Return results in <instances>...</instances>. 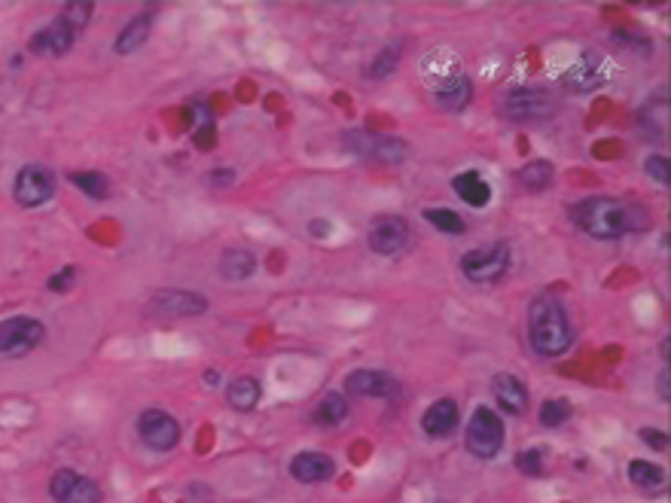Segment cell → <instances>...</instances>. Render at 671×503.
Masks as SVG:
<instances>
[{
  "label": "cell",
  "instance_id": "4",
  "mask_svg": "<svg viewBox=\"0 0 671 503\" xmlns=\"http://www.w3.org/2000/svg\"><path fill=\"white\" fill-rule=\"evenodd\" d=\"M504 449V421L488 409L479 406L467 424V452L479 461H492Z\"/></svg>",
  "mask_w": 671,
  "mask_h": 503
},
{
  "label": "cell",
  "instance_id": "37",
  "mask_svg": "<svg viewBox=\"0 0 671 503\" xmlns=\"http://www.w3.org/2000/svg\"><path fill=\"white\" fill-rule=\"evenodd\" d=\"M214 183H232L229 168H214Z\"/></svg>",
  "mask_w": 671,
  "mask_h": 503
},
{
  "label": "cell",
  "instance_id": "6",
  "mask_svg": "<svg viewBox=\"0 0 671 503\" xmlns=\"http://www.w3.org/2000/svg\"><path fill=\"white\" fill-rule=\"evenodd\" d=\"M43 339H46V327L34 318H25V314L0 324V354L7 357H25Z\"/></svg>",
  "mask_w": 671,
  "mask_h": 503
},
{
  "label": "cell",
  "instance_id": "1",
  "mask_svg": "<svg viewBox=\"0 0 671 503\" xmlns=\"http://www.w3.org/2000/svg\"><path fill=\"white\" fill-rule=\"evenodd\" d=\"M568 214L577 229H583L586 235L598 241H614V238H623L626 232H638L650 226L647 208L626 199H607V196L583 199Z\"/></svg>",
  "mask_w": 671,
  "mask_h": 503
},
{
  "label": "cell",
  "instance_id": "21",
  "mask_svg": "<svg viewBox=\"0 0 671 503\" xmlns=\"http://www.w3.org/2000/svg\"><path fill=\"white\" fill-rule=\"evenodd\" d=\"M254 269H257V260L251 250H244V247H229L220 257V275L226 281H244L254 275Z\"/></svg>",
  "mask_w": 671,
  "mask_h": 503
},
{
  "label": "cell",
  "instance_id": "3",
  "mask_svg": "<svg viewBox=\"0 0 671 503\" xmlns=\"http://www.w3.org/2000/svg\"><path fill=\"white\" fill-rule=\"evenodd\" d=\"M510 269V244H482L461 257V272L470 284H495Z\"/></svg>",
  "mask_w": 671,
  "mask_h": 503
},
{
  "label": "cell",
  "instance_id": "20",
  "mask_svg": "<svg viewBox=\"0 0 671 503\" xmlns=\"http://www.w3.org/2000/svg\"><path fill=\"white\" fill-rule=\"evenodd\" d=\"M150 31H153V16L150 13L135 16L126 28L116 34V55H132L135 49H141L147 43Z\"/></svg>",
  "mask_w": 671,
  "mask_h": 503
},
{
  "label": "cell",
  "instance_id": "38",
  "mask_svg": "<svg viewBox=\"0 0 671 503\" xmlns=\"http://www.w3.org/2000/svg\"><path fill=\"white\" fill-rule=\"evenodd\" d=\"M312 232H315V235H327V232H330V226H327V223H318V220H315V223H312Z\"/></svg>",
  "mask_w": 671,
  "mask_h": 503
},
{
  "label": "cell",
  "instance_id": "30",
  "mask_svg": "<svg viewBox=\"0 0 671 503\" xmlns=\"http://www.w3.org/2000/svg\"><path fill=\"white\" fill-rule=\"evenodd\" d=\"M571 418V403L568 400H546L540 406V424L543 427H562Z\"/></svg>",
  "mask_w": 671,
  "mask_h": 503
},
{
  "label": "cell",
  "instance_id": "26",
  "mask_svg": "<svg viewBox=\"0 0 671 503\" xmlns=\"http://www.w3.org/2000/svg\"><path fill=\"white\" fill-rule=\"evenodd\" d=\"M345 418H348V400L342 394H327L315 406V424H321V427H336Z\"/></svg>",
  "mask_w": 671,
  "mask_h": 503
},
{
  "label": "cell",
  "instance_id": "8",
  "mask_svg": "<svg viewBox=\"0 0 671 503\" xmlns=\"http://www.w3.org/2000/svg\"><path fill=\"white\" fill-rule=\"evenodd\" d=\"M345 150L370 159V162H382V165H397L409 153L403 141L385 138V135H370V132H348L345 135Z\"/></svg>",
  "mask_w": 671,
  "mask_h": 503
},
{
  "label": "cell",
  "instance_id": "12",
  "mask_svg": "<svg viewBox=\"0 0 671 503\" xmlns=\"http://www.w3.org/2000/svg\"><path fill=\"white\" fill-rule=\"evenodd\" d=\"M412 232H409V223L403 217H376L373 226H370V235H366V241H370V247L376 250V254L382 257H394L400 254V250L409 244Z\"/></svg>",
  "mask_w": 671,
  "mask_h": 503
},
{
  "label": "cell",
  "instance_id": "32",
  "mask_svg": "<svg viewBox=\"0 0 671 503\" xmlns=\"http://www.w3.org/2000/svg\"><path fill=\"white\" fill-rule=\"evenodd\" d=\"M671 162H668V156H662V153H653V156H647V162H644V171L656 180V183H671Z\"/></svg>",
  "mask_w": 671,
  "mask_h": 503
},
{
  "label": "cell",
  "instance_id": "35",
  "mask_svg": "<svg viewBox=\"0 0 671 503\" xmlns=\"http://www.w3.org/2000/svg\"><path fill=\"white\" fill-rule=\"evenodd\" d=\"M74 278H77V266H65L58 275H52L49 278V290H55V293H65L71 284H74Z\"/></svg>",
  "mask_w": 671,
  "mask_h": 503
},
{
  "label": "cell",
  "instance_id": "36",
  "mask_svg": "<svg viewBox=\"0 0 671 503\" xmlns=\"http://www.w3.org/2000/svg\"><path fill=\"white\" fill-rule=\"evenodd\" d=\"M659 397H662L665 403L671 400V394H668V369H662V372H659Z\"/></svg>",
  "mask_w": 671,
  "mask_h": 503
},
{
  "label": "cell",
  "instance_id": "27",
  "mask_svg": "<svg viewBox=\"0 0 671 503\" xmlns=\"http://www.w3.org/2000/svg\"><path fill=\"white\" fill-rule=\"evenodd\" d=\"M424 220L431 223L434 229L446 232V235H461V232H467V223L461 220V214H455V211H449V208H427V211H424Z\"/></svg>",
  "mask_w": 671,
  "mask_h": 503
},
{
  "label": "cell",
  "instance_id": "24",
  "mask_svg": "<svg viewBox=\"0 0 671 503\" xmlns=\"http://www.w3.org/2000/svg\"><path fill=\"white\" fill-rule=\"evenodd\" d=\"M553 174H556L553 162L534 159V162H528V165L516 174V180H519V186H525L528 193H540V190H546L549 183H553Z\"/></svg>",
  "mask_w": 671,
  "mask_h": 503
},
{
  "label": "cell",
  "instance_id": "23",
  "mask_svg": "<svg viewBox=\"0 0 671 503\" xmlns=\"http://www.w3.org/2000/svg\"><path fill=\"white\" fill-rule=\"evenodd\" d=\"M473 98V86L464 74H455L452 80H446L440 89H437V104L443 110H464Z\"/></svg>",
  "mask_w": 671,
  "mask_h": 503
},
{
  "label": "cell",
  "instance_id": "15",
  "mask_svg": "<svg viewBox=\"0 0 671 503\" xmlns=\"http://www.w3.org/2000/svg\"><path fill=\"white\" fill-rule=\"evenodd\" d=\"M421 427H424L427 436H434V439L452 436L455 427H458V406H455V400L443 397V400L427 406V412L421 415Z\"/></svg>",
  "mask_w": 671,
  "mask_h": 503
},
{
  "label": "cell",
  "instance_id": "7",
  "mask_svg": "<svg viewBox=\"0 0 671 503\" xmlns=\"http://www.w3.org/2000/svg\"><path fill=\"white\" fill-rule=\"evenodd\" d=\"M13 196L22 208H40L55 196V174L46 165H25L16 174Z\"/></svg>",
  "mask_w": 671,
  "mask_h": 503
},
{
  "label": "cell",
  "instance_id": "17",
  "mask_svg": "<svg viewBox=\"0 0 671 503\" xmlns=\"http://www.w3.org/2000/svg\"><path fill=\"white\" fill-rule=\"evenodd\" d=\"M492 391H495L498 406H501L507 415H522V412L528 409V391H525V382H519L516 375H510V372L495 375Z\"/></svg>",
  "mask_w": 671,
  "mask_h": 503
},
{
  "label": "cell",
  "instance_id": "25",
  "mask_svg": "<svg viewBox=\"0 0 671 503\" xmlns=\"http://www.w3.org/2000/svg\"><path fill=\"white\" fill-rule=\"evenodd\" d=\"M629 482L635 488H644V491H659L665 485V473L653 461H632L629 464Z\"/></svg>",
  "mask_w": 671,
  "mask_h": 503
},
{
  "label": "cell",
  "instance_id": "11",
  "mask_svg": "<svg viewBox=\"0 0 671 503\" xmlns=\"http://www.w3.org/2000/svg\"><path fill=\"white\" fill-rule=\"evenodd\" d=\"M49 497L55 503H101V488L74 470H58L49 479Z\"/></svg>",
  "mask_w": 671,
  "mask_h": 503
},
{
  "label": "cell",
  "instance_id": "10",
  "mask_svg": "<svg viewBox=\"0 0 671 503\" xmlns=\"http://www.w3.org/2000/svg\"><path fill=\"white\" fill-rule=\"evenodd\" d=\"M138 436L153 452H171L180 443V424L165 409H147L138 418Z\"/></svg>",
  "mask_w": 671,
  "mask_h": 503
},
{
  "label": "cell",
  "instance_id": "29",
  "mask_svg": "<svg viewBox=\"0 0 671 503\" xmlns=\"http://www.w3.org/2000/svg\"><path fill=\"white\" fill-rule=\"evenodd\" d=\"M397 65H400V46H385L373 58V65H370V71H366V77H370V80H385V77H391L397 71Z\"/></svg>",
  "mask_w": 671,
  "mask_h": 503
},
{
  "label": "cell",
  "instance_id": "33",
  "mask_svg": "<svg viewBox=\"0 0 671 503\" xmlns=\"http://www.w3.org/2000/svg\"><path fill=\"white\" fill-rule=\"evenodd\" d=\"M516 467H519L525 476H543V452H540V449L519 452V455H516Z\"/></svg>",
  "mask_w": 671,
  "mask_h": 503
},
{
  "label": "cell",
  "instance_id": "34",
  "mask_svg": "<svg viewBox=\"0 0 671 503\" xmlns=\"http://www.w3.org/2000/svg\"><path fill=\"white\" fill-rule=\"evenodd\" d=\"M638 439H644V443H647L650 449H656V452H665V449H668V433H662V430L641 427V430H638Z\"/></svg>",
  "mask_w": 671,
  "mask_h": 503
},
{
  "label": "cell",
  "instance_id": "22",
  "mask_svg": "<svg viewBox=\"0 0 671 503\" xmlns=\"http://www.w3.org/2000/svg\"><path fill=\"white\" fill-rule=\"evenodd\" d=\"M260 397H263L260 382L251 379V375H241V379H235V382L226 388V400H229V406L238 409V412H251V409L260 403Z\"/></svg>",
  "mask_w": 671,
  "mask_h": 503
},
{
  "label": "cell",
  "instance_id": "14",
  "mask_svg": "<svg viewBox=\"0 0 671 503\" xmlns=\"http://www.w3.org/2000/svg\"><path fill=\"white\" fill-rule=\"evenodd\" d=\"M74 40H77V31L65 22V19H55V22H49L43 31H37L34 37H31V43H28V49L34 52V55H65L71 46H74Z\"/></svg>",
  "mask_w": 671,
  "mask_h": 503
},
{
  "label": "cell",
  "instance_id": "31",
  "mask_svg": "<svg viewBox=\"0 0 671 503\" xmlns=\"http://www.w3.org/2000/svg\"><path fill=\"white\" fill-rule=\"evenodd\" d=\"M89 16H92V4H77V0H74V4H68L65 10H61V19H65L77 34L89 25Z\"/></svg>",
  "mask_w": 671,
  "mask_h": 503
},
{
  "label": "cell",
  "instance_id": "28",
  "mask_svg": "<svg viewBox=\"0 0 671 503\" xmlns=\"http://www.w3.org/2000/svg\"><path fill=\"white\" fill-rule=\"evenodd\" d=\"M71 183L80 186L89 199H107V193H110V180L101 171H77V174H71Z\"/></svg>",
  "mask_w": 671,
  "mask_h": 503
},
{
  "label": "cell",
  "instance_id": "18",
  "mask_svg": "<svg viewBox=\"0 0 671 503\" xmlns=\"http://www.w3.org/2000/svg\"><path fill=\"white\" fill-rule=\"evenodd\" d=\"M604 80H607L604 65H601V58H595V55H583V58L577 61V65L565 74V86H568L571 92H592V89H598Z\"/></svg>",
  "mask_w": 671,
  "mask_h": 503
},
{
  "label": "cell",
  "instance_id": "5",
  "mask_svg": "<svg viewBox=\"0 0 671 503\" xmlns=\"http://www.w3.org/2000/svg\"><path fill=\"white\" fill-rule=\"evenodd\" d=\"M501 113L513 122H540L556 113V98L543 89H516L501 98Z\"/></svg>",
  "mask_w": 671,
  "mask_h": 503
},
{
  "label": "cell",
  "instance_id": "19",
  "mask_svg": "<svg viewBox=\"0 0 671 503\" xmlns=\"http://www.w3.org/2000/svg\"><path fill=\"white\" fill-rule=\"evenodd\" d=\"M452 190L458 193L461 202H467L470 208H485L488 199H492V186H488L476 171H464L452 180Z\"/></svg>",
  "mask_w": 671,
  "mask_h": 503
},
{
  "label": "cell",
  "instance_id": "13",
  "mask_svg": "<svg viewBox=\"0 0 671 503\" xmlns=\"http://www.w3.org/2000/svg\"><path fill=\"white\" fill-rule=\"evenodd\" d=\"M345 391L354 397H379V400H394L400 394V382L388 372L379 369H357L345 379Z\"/></svg>",
  "mask_w": 671,
  "mask_h": 503
},
{
  "label": "cell",
  "instance_id": "16",
  "mask_svg": "<svg viewBox=\"0 0 671 503\" xmlns=\"http://www.w3.org/2000/svg\"><path fill=\"white\" fill-rule=\"evenodd\" d=\"M290 473L296 482H305V485H315V482H324L336 473V464L330 455H321V452H302L293 458L290 464Z\"/></svg>",
  "mask_w": 671,
  "mask_h": 503
},
{
  "label": "cell",
  "instance_id": "9",
  "mask_svg": "<svg viewBox=\"0 0 671 503\" xmlns=\"http://www.w3.org/2000/svg\"><path fill=\"white\" fill-rule=\"evenodd\" d=\"M156 318H196V314L208 311V299L196 290H159L144 308Z\"/></svg>",
  "mask_w": 671,
  "mask_h": 503
},
{
  "label": "cell",
  "instance_id": "2",
  "mask_svg": "<svg viewBox=\"0 0 671 503\" xmlns=\"http://www.w3.org/2000/svg\"><path fill=\"white\" fill-rule=\"evenodd\" d=\"M528 339L543 357H559L574 345V327L565 305L556 296H537L528 305Z\"/></svg>",
  "mask_w": 671,
  "mask_h": 503
}]
</instances>
